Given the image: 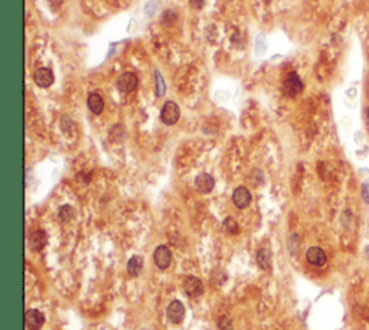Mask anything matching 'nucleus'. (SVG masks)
Wrapping results in <instances>:
<instances>
[{"mask_svg":"<svg viewBox=\"0 0 369 330\" xmlns=\"http://www.w3.org/2000/svg\"><path fill=\"white\" fill-rule=\"evenodd\" d=\"M29 244H30L32 249L41 251L45 245H46V234H45L42 229H38V231L32 232L30 237H29Z\"/></svg>","mask_w":369,"mask_h":330,"instance_id":"f8f14e48","label":"nucleus"},{"mask_svg":"<svg viewBox=\"0 0 369 330\" xmlns=\"http://www.w3.org/2000/svg\"><path fill=\"white\" fill-rule=\"evenodd\" d=\"M195 186L199 192L209 193V192H212V189L215 186V180H214V177L211 176V175H208V173H200V175L196 176Z\"/></svg>","mask_w":369,"mask_h":330,"instance_id":"9b49d317","label":"nucleus"},{"mask_svg":"<svg viewBox=\"0 0 369 330\" xmlns=\"http://www.w3.org/2000/svg\"><path fill=\"white\" fill-rule=\"evenodd\" d=\"M303 89V82L300 81V78L297 77L296 72H290L284 81H283V91L285 95L288 97H296L297 94H300Z\"/></svg>","mask_w":369,"mask_h":330,"instance_id":"f257e3e1","label":"nucleus"},{"mask_svg":"<svg viewBox=\"0 0 369 330\" xmlns=\"http://www.w3.org/2000/svg\"><path fill=\"white\" fill-rule=\"evenodd\" d=\"M306 258L309 261V264L314 265V267H323L327 263V255L326 252L319 248V247H312L307 249V254H306Z\"/></svg>","mask_w":369,"mask_h":330,"instance_id":"6e6552de","label":"nucleus"},{"mask_svg":"<svg viewBox=\"0 0 369 330\" xmlns=\"http://www.w3.org/2000/svg\"><path fill=\"white\" fill-rule=\"evenodd\" d=\"M33 81L38 87L41 88H48L54 84V74L48 68H39L33 74Z\"/></svg>","mask_w":369,"mask_h":330,"instance_id":"1a4fd4ad","label":"nucleus"},{"mask_svg":"<svg viewBox=\"0 0 369 330\" xmlns=\"http://www.w3.org/2000/svg\"><path fill=\"white\" fill-rule=\"evenodd\" d=\"M257 263L262 270H270L271 268V252L267 248H260L257 251Z\"/></svg>","mask_w":369,"mask_h":330,"instance_id":"2eb2a0df","label":"nucleus"},{"mask_svg":"<svg viewBox=\"0 0 369 330\" xmlns=\"http://www.w3.org/2000/svg\"><path fill=\"white\" fill-rule=\"evenodd\" d=\"M74 217H75V211H74L72 206L64 205V206L59 209V218H61L62 222H69V220H74Z\"/></svg>","mask_w":369,"mask_h":330,"instance_id":"dca6fc26","label":"nucleus"},{"mask_svg":"<svg viewBox=\"0 0 369 330\" xmlns=\"http://www.w3.org/2000/svg\"><path fill=\"white\" fill-rule=\"evenodd\" d=\"M137 77L133 72H124L117 80V88L121 92H131L137 87Z\"/></svg>","mask_w":369,"mask_h":330,"instance_id":"0eeeda50","label":"nucleus"},{"mask_svg":"<svg viewBox=\"0 0 369 330\" xmlns=\"http://www.w3.org/2000/svg\"><path fill=\"white\" fill-rule=\"evenodd\" d=\"M232 202L238 209H244L251 203V193L247 188L238 186L232 193Z\"/></svg>","mask_w":369,"mask_h":330,"instance_id":"9d476101","label":"nucleus"},{"mask_svg":"<svg viewBox=\"0 0 369 330\" xmlns=\"http://www.w3.org/2000/svg\"><path fill=\"white\" fill-rule=\"evenodd\" d=\"M154 75H156V95L157 97H163L165 92H166V84H165V81H163V78H162V75H160L159 71H156Z\"/></svg>","mask_w":369,"mask_h":330,"instance_id":"a211bd4d","label":"nucleus"},{"mask_svg":"<svg viewBox=\"0 0 369 330\" xmlns=\"http://www.w3.org/2000/svg\"><path fill=\"white\" fill-rule=\"evenodd\" d=\"M45 323V316L42 311L36 308H30L25 313V325L29 330H39Z\"/></svg>","mask_w":369,"mask_h":330,"instance_id":"20e7f679","label":"nucleus"},{"mask_svg":"<svg viewBox=\"0 0 369 330\" xmlns=\"http://www.w3.org/2000/svg\"><path fill=\"white\" fill-rule=\"evenodd\" d=\"M218 329L232 330V322H231V319H229V317H227V316L219 317V320H218Z\"/></svg>","mask_w":369,"mask_h":330,"instance_id":"6ab92c4d","label":"nucleus"},{"mask_svg":"<svg viewBox=\"0 0 369 330\" xmlns=\"http://www.w3.org/2000/svg\"><path fill=\"white\" fill-rule=\"evenodd\" d=\"M189 3H191V6L194 7V9H202L203 7V4H205V0H189Z\"/></svg>","mask_w":369,"mask_h":330,"instance_id":"aec40b11","label":"nucleus"},{"mask_svg":"<svg viewBox=\"0 0 369 330\" xmlns=\"http://www.w3.org/2000/svg\"><path fill=\"white\" fill-rule=\"evenodd\" d=\"M154 263L160 270H166L172 264V251L166 245H159L154 249Z\"/></svg>","mask_w":369,"mask_h":330,"instance_id":"39448f33","label":"nucleus"},{"mask_svg":"<svg viewBox=\"0 0 369 330\" xmlns=\"http://www.w3.org/2000/svg\"><path fill=\"white\" fill-rule=\"evenodd\" d=\"M182 287H183V291L189 297H192V299L200 297L203 294V284H202V281L198 277H194V275L185 277V280L182 283Z\"/></svg>","mask_w":369,"mask_h":330,"instance_id":"7ed1b4c3","label":"nucleus"},{"mask_svg":"<svg viewBox=\"0 0 369 330\" xmlns=\"http://www.w3.org/2000/svg\"><path fill=\"white\" fill-rule=\"evenodd\" d=\"M143 265H144L143 257H140V255L131 257L130 260H129V263H127V273L130 274V277H137L142 273Z\"/></svg>","mask_w":369,"mask_h":330,"instance_id":"4468645a","label":"nucleus"},{"mask_svg":"<svg viewBox=\"0 0 369 330\" xmlns=\"http://www.w3.org/2000/svg\"><path fill=\"white\" fill-rule=\"evenodd\" d=\"M367 255L369 257V247H367Z\"/></svg>","mask_w":369,"mask_h":330,"instance_id":"b1692460","label":"nucleus"},{"mask_svg":"<svg viewBox=\"0 0 369 330\" xmlns=\"http://www.w3.org/2000/svg\"><path fill=\"white\" fill-rule=\"evenodd\" d=\"M367 118H368V123H369V107H368V110H367Z\"/></svg>","mask_w":369,"mask_h":330,"instance_id":"5701e85b","label":"nucleus"},{"mask_svg":"<svg viewBox=\"0 0 369 330\" xmlns=\"http://www.w3.org/2000/svg\"><path fill=\"white\" fill-rule=\"evenodd\" d=\"M179 117H180V110L177 107V104L173 103V101H168L163 109H162V112H160V118L162 121L166 124V126H173L179 121Z\"/></svg>","mask_w":369,"mask_h":330,"instance_id":"f03ea898","label":"nucleus"},{"mask_svg":"<svg viewBox=\"0 0 369 330\" xmlns=\"http://www.w3.org/2000/svg\"><path fill=\"white\" fill-rule=\"evenodd\" d=\"M62 3H64V0H49V4L52 9H59L62 6Z\"/></svg>","mask_w":369,"mask_h":330,"instance_id":"4be33fe9","label":"nucleus"},{"mask_svg":"<svg viewBox=\"0 0 369 330\" xmlns=\"http://www.w3.org/2000/svg\"><path fill=\"white\" fill-rule=\"evenodd\" d=\"M166 313H168V319H169L172 323L179 325V323H182L183 319H185L186 308H185V306H183L179 300H173V302L168 306Z\"/></svg>","mask_w":369,"mask_h":330,"instance_id":"423d86ee","label":"nucleus"},{"mask_svg":"<svg viewBox=\"0 0 369 330\" xmlns=\"http://www.w3.org/2000/svg\"><path fill=\"white\" fill-rule=\"evenodd\" d=\"M224 229H225V232H228V234H238L239 225L237 223V220H234V218L228 217V218H225V220H224Z\"/></svg>","mask_w":369,"mask_h":330,"instance_id":"f3484780","label":"nucleus"},{"mask_svg":"<svg viewBox=\"0 0 369 330\" xmlns=\"http://www.w3.org/2000/svg\"><path fill=\"white\" fill-rule=\"evenodd\" d=\"M87 104L89 111L94 112V114H97V115L101 114L103 110H104V101H103V98L98 94H89L88 95Z\"/></svg>","mask_w":369,"mask_h":330,"instance_id":"ddd939ff","label":"nucleus"},{"mask_svg":"<svg viewBox=\"0 0 369 330\" xmlns=\"http://www.w3.org/2000/svg\"><path fill=\"white\" fill-rule=\"evenodd\" d=\"M362 198L364 200L369 203V185H364V188H362Z\"/></svg>","mask_w":369,"mask_h":330,"instance_id":"412c9836","label":"nucleus"}]
</instances>
